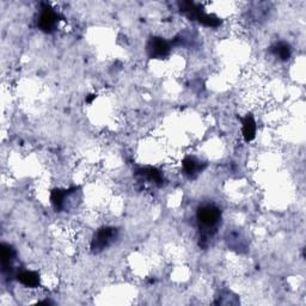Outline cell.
Wrapping results in <instances>:
<instances>
[{
    "label": "cell",
    "instance_id": "obj_3",
    "mask_svg": "<svg viewBox=\"0 0 306 306\" xmlns=\"http://www.w3.org/2000/svg\"><path fill=\"white\" fill-rule=\"evenodd\" d=\"M147 53L152 59H163L170 53V46L161 37H152L147 43Z\"/></svg>",
    "mask_w": 306,
    "mask_h": 306
},
{
    "label": "cell",
    "instance_id": "obj_2",
    "mask_svg": "<svg viewBox=\"0 0 306 306\" xmlns=\"http://www.w3.org/2000/svg\"><path fill=\"white\" fill-rule=\"evenodd\" d=\"M197 221L206 228L214 227L220 221L221 210L215 205H204L196 212Z\"/></svg>",
    "mask_w": 306,
    "mask_h": 306
},
{
    "label": "cell",
    "instance_id": "obj_4",
    "mask_svg": "<svg viewBox=\"0 0 306 306\" xmlns=\"http://www.w3.org/2000/svg\"><path fill=\"white\" fill-rule=\"evenodd\" d=\"M58 14L50 7L45 6L42 12H41L40 18H38V27L43 32H54L58 23Z\"/></svg>",
    "mask_w": 306,
    "mask_h": 306
},
{
    "label": "cell",
    "instance_id": "obj_11",
    "mask_svg": "<svg viewBox=\"0 0 306 306\" xmlns=\"http://www.w3.org/2000/svg\"><path fill=\"white\" fill-rule=\"evenodd\" d=\"M67 195L66 190L61 189H54L50 194V201L51 205L54 206L56 210H61L64 207V201H65V197Z\"/></svg>",
    "mask_w": 306,
    "mask_h": 306
},
{
    "label": "cell",
    "instance_id": "obj_6",
    "mask_svg": "<svg viewBox=\"0 0 306 306\" xmlns=\"http://www.w3.org/2000/svg\"><path fill=\"white\" fill-rule=\"evenodd\" d=\"M243 136L246 143L254 140L256 136V122L251 115H248L243 120Z\"/></svg>",
    "mask_w": 306,
    "mask_h": 306
},
{
    "label": "cell",
    "instance_id": "obj_10",
    "mask_svg": "<svg viewBox=\"0 0 306 306\" xmlns=\"http://www.w3.org/2000/svg\"><path fill=\"white\" fill-rule=\"evenodd\" d=\"M139 175H143L146 178L150 179L151 182H154L156 184L161 186L163 183V176H161V172L154 168H146V169H141V170L138 171Z\"/></svg>",
    "mask_w": 306,
    "mask_h": 306
},
{
    "label": "cell",
    "instance_id": "obj_5",
    "mask_svg": "<svg viewBox=\"0 0 306 306\" xmlns=\"http://www.w3.org/2000/svg\"><path fill=\"white\" fill-rule=\"evenodd\" d=\"M17 279L20 284L24 285L25 287H29V289H36L40 285V275L36 272H22L20 274H18Z\"/></svg>",
    "mask_w": 306,
    "mask_h": 306
},
{
    "label": "cell",
    "instance_id": "obj_12",
    "mask_svg": "<svg viewBox=\"0 0 306 306\" xmlns=\"http://www.w3.org/2000/svg\"><path fill=\"white\" fill-rule=\"evenodd\" d=\"M95 98H96V95H90V97H87V98H86V102L87 103H91Z\"/></svg>",
    "mask_w": 306,
    "mask_h": 306
},
{
    "label": "cell",
    "instance_id": "obj_1",
    "mask_svg": "<svg viewBox=\"0 0 306 306\" xmlns=\"http://www.w3.org/2000/svg\"><path fill=\"white\" fill-rule=\"evenodd\" d=\"M117 236L116 228L102 227L95 233L91 241V251L94 254H98L104 250L115 241Z\"/></svg>",
    "mask_w": 306,
    "mask_h": 306
},
{
    "label": "cell",
    "instance_id": "obj_8",
    "mask_svg": "<svg viewBox=\"0 0 306 306\" xmlns=\"http://www.w3.org/2000/svg\"><path fill=\"white\" fill-rule=\"evenodd\" d=\"M271 50H272V53L276 56V58H279L280 60H282V61L289 60V59L290 58V54H292L290 45H287L286 42L276 43V45L273 46Z\"/></svg>",
    "mask_w": 306,
    "mask_h": 306
},
{
    "label": "cell",
    "instance_id": "obj_9",
    "mask_svg": "<svg viewBox=\"0 0 306 306\" xmlns=\"http://www.w3.org/2000/svg\"><path fill=\"white\" fill-rule=\"evenodd\" d=\"M183 169L186 171V174L192 177L195 174H199L200 171H202L204 168H202L201 164H200V161L196 158H194V157H187L183 161Z\"/></svg>",
    "mask_w": 306,
    "mask_h": 306
},
{
    "label": "cell",
    "instance_id": "obj_7",
    "mask_svg": "<svg viewBox=\"0 0 306 306\" xmlns=\"http://www.w3.org/2000/svg\"><path fill=\"white\" fill-rule=\"evenodd\" d=\"M15 258V250L7 244L1 245V267L2 272L6 273L9 269H11L12 262Z\"/></svg>",
    "mask_w": 306,
    "mask_h": 306
}]
</instances>
